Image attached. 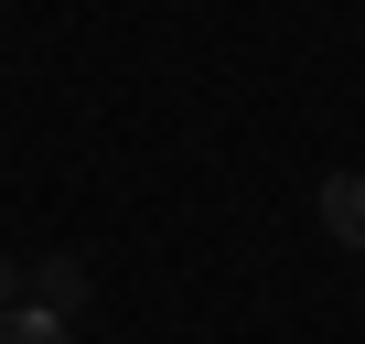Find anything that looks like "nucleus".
Returning <instances> with one entry per match:
<instances>
[{"label": "nucleus", "instance_id": "f257e3e1", "mask_svg": "<svg viewBox=\"0 0 365 344\" xmlns=\"http://www.w3.org/2000/svg\"><path fill=\"white\" fill-rule=\"evenodd\" d=\"M322 226L365 258V172H322Z\"/></svg>", "mask_w": 365, "mask_h": 344}, {"label": "nucleus", "instance_id": "f03ea898", "mask_svg": "<svg viewBox=\"0 0 365 344\" xmlns=\"http://www.w3.org/2000/svg\"><path fill=\"white\" fill-rule=\"evenodd\" d=\"M0 344H76V323L43 312V301H11V312H0Z\"/></svg>", "mask_w": 365, "mask_h": 344}, {"label": "nucleus", "instance_id": "7ed1b4c3", "mask_svg": "<svg viewBox=\"0 0 365 344\" xmlns=\"http://www.w3.org/2000/svg\"><path fill=\"white\" fill-rule=\"evenodd\" d=\"M33 301L76 323V301H86V258H43V269H33Z\"/></svg>", "mask_w": 365, "mask_h": 344}, {"label": "nucleus", "instance_id": "20e7f679", "mask_svg": "<svg viewBox=\"0 0 365 344\" xmlns=\"http://www.w3.org/2000/svg\"><path fill=\"white\" fill-rule=\"evenodd\" d=\"M11 301H22V269H11V258H0V312H11Z\"/></svg>", "mask_w": 365, "mask_h": 344}]
</instances>
